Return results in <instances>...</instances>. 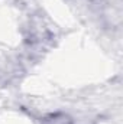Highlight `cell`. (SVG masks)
<instances>
[{"instance_id":"1","label":"cell","mask_w":123,"mask_h":124,"mask_svg":"<svg viewBox=\"0 0 123 124\" xmlns=\"http://www.w3.org/2000/svg\"><path fill=\"white\" fill-rule=\"evenodd\" d=\"M41 124H74L70 116L64 113H52L42 118Z\"/></svg>"}]
</instances>
